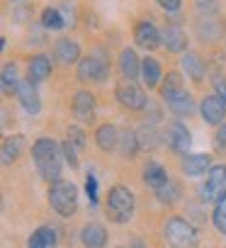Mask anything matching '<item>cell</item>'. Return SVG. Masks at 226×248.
<instances>
[{
  "mask_svg": "<svg viewBox=\"0 0 226 248\" xmlns=\"http://www.w3.org/2000/svg\"><path fill=\"white\" fill-rule=\"evenodd\" d=\"M61 144L54 141V139H37L34 146H32V156H34V163H37V170L39 175L46 180V183H59L61 180Z\"/></svg>",
  "mask_w": 226,
  "mask_h": 248,
  "instance_id": "6da1fadb",
  "label": "cell"
},
{
  "mask_svg": "<svg viewBox=\"0 0 226 248\" xmlns=\"http://www.w3.org/2000/svg\"><path fill=\"white\" fill-rule=\"evenodd\" d=\"M134 192L124 185H117L109 190V197H107V217L109 221L115 224H127L132 217H134Z\"/></svg>",
  "mask_w": 226,
  "mask_h": 248,
  "instance_id": "7a4b0ae2",
  "label": "cell"
},
{
  "mask_svg": "<svg viewBox=\"0 0 226 248\" xmlns=\"http://www.w3.org/2000/svg\"><path fill=\"white\" fill-rule=\"evenodd\" d=\"M49 202L61 217H73L78 209V190L68 180H59L49 190Z\"/></svg>",
  "mask_w": 226,
  "mask_h": 248,
  "instance_id": "3957f363",
  "label": "cell"
},
{
  "mask_svg": "<svg viewBox=\"0 0 226 248\" xmlns=\"http://www.w3.org/2000/svg\"><path fill=\"white\" fill-rule=\"evenodd\" d=\"M166 238L173 248H195L199 241L197 229L182 217H170L166 221Z\"/></svg>",
  "mask_w": 226,
  "mask_h": 248,
  "instance_id": "277c9868",
  "label": "cell"
},
{
  "mask_svg": "<svg viewBox=\"0 0 226 248\" xmlns=\"http://www.w3.org/2000/svg\"><path fill=\"white\" fill-rule=\"evenodd\" d=\"M107 73H109V61L105 59L102 51L90 54V56L78 61V78L85 80V83H95V80L100 83V80L107 78Z\"/></svg>",
  "mask_w": 226,
  "mask_h": 248,
  "instance_id": "5b68a950",
  "label": "cell"
},
{
  "mask_svg": "<svg viewBox=\"0 0 226 248\" xmlns=\"http://www.w3.org/2000/svg\"><path fill=\"white\" fill-rule=\"evenodd\" d=\"M199 195L204 202H219L226 195V166H211V170L207 173V180L199 187Z\"/></svg>",
  "mask_w": 226,
  "mask_h": 248,
  "instance_id": "8992f818",
  "label": "cell"
},
{
  "mask_svg": "<svg viewBox=\"0 0 226 248\" xmlns=\"http://www.w3.org/2000/svg\"><path fill=\"white\" fill-rule=\"evenodd\" d=\"M117 100H120V105H122V107L134 109V112H139V109H144V107H146V93H144L139 85H134L132 80H129V83H120V85H117Z\"/></svg>",
  "mask_w": 226,
  "mask_h": 248,
  "instance_id": "52a82bcc",
  "label": "cell"
},
{
  "mask_svg": "<svg viewBox=\"0 0 226 248\" xmlns=\"http://www.w3.org/2000/svg\"><path fill=\"white\" fill-rule=\"evenodd\" d=\"M134 42H136L141 49H146V51H153V49L163 46V39H161L158 27H156L153 22H149V20L136 22V27H134Z\"/></svg>",
  "mask_w": 226,
  "mask_h": 248,
  "instance_id": "ba28073f",
  "label": "cell"
},
{
  "mask_svg": "<svg viewBox=\"0 0 226 248\" xmlns=\"http://www.w3.org/2000/svg\"><path fill=\"white\" fill-rule=\"evenodd\" d=\"M199 112H202L207 124H221L226 117V102L219 95H207L199 102Z\"/></svg>",
  "mask_w": 226,
  "mask_h": 248,
  "instance_id": "9c48e42d",
  "label": "cell"
},
{
  "mask_svg": "<svg viewBox=\"0 0 226 248\" xmlns=\"http://www.w3.org/2000/svg\"><path fill=\"white\" fill-rule=\"evenodd\" d=\"M166 141H168L170 151H175V154H187V149H190V144H192V137H190V132H187L185 124L173 122L170 127H168V132H166Z\"/></svg>",
  "mask_w": 226,
  "mask_h": 248,
  "instance_id": "30bf717a",
  "label": "cell"
},
{
  "mask_svg": "<svg viewBox=\"0 0 226 248\" xmlns=\"http://www.w3.org/2000/svg\"><path fill=\"white\" fill-rule=\"evenodd\" d=\"M15 95H17V100H20V105H22V109H25L27 114H37V112L42 109L39 93H37V88H34V83H32L30 78L20 83V88H17Z\"/></svg>",
  "mask_w": 226,
  "mask_h": 248,
  "instance_id": "8fae6325",
  "label": "cell"
},
{
  "mask_svg": "<svg viewBox=\"0 0 226 248\" xmlns=\"http://www.w3.org/2000/svg\"><path fill=\"white\" fill-rule=\"evenodd\" d=\"M161 39H163V49H168L170 54H180V51L187 49V34H185L182 27H178V25L163 27Z\"/></svg>",
  "mask_w": 226,
  "mask_h": 248,
  "instance_id": "7c38bea8",
  "label": "cell"
},
{
  "mask_svg": "<svg viewBox=\"0 0 226 248\" xmlns=\"http://www.w3.org/2000/svg\"><path fill=\"white\" fill-rule=\"evenodd\" d=\"M163 100L168 102V109L170 112H175V114H192L195 112V100H192V95L182 88V90H175V93H170V95H163Z\"/></svg>",
  "mask_w": 226,
  "mask_h": 248,
  "instance_id": "4fadbf2b",
  "label": "cell"
},
{
  "mask_svg": "<svg viewBox=\"0 0 226 248\" xmlns=\"http://www.w3.org/2000/svg\"><path fill=\"white\" fill-rule=\"evenodd\" d=\"M211 170V158L207 154H190L182 158V173L190 175V178H197V175H204Z\"/></svg>",
  "mask_w": 226,
  "mask_h": 248,
  "instance_id": "5bb4252c",
  "label": "cell"
},
{
  "mask_svg": "<svg viewBox=\"0 0 226 248\" xmlns=\"http://www.w3.org/2000/svg\"><path fill=\"white\" fill-rule=\"evenodd\" d=\"M25 144H27V139H25L22 134L8 137V139L3 141V149H0V161H3V166H13V163L20 158Z\"/></svg>",
  "mask_w": 226,
  "mask_h": 248,
  "instance_id": "9a60e30c",
  "label": "cell"
},
{
  "mask_svg": "<svg viewBox=\"0 0 226 248\" xmlns=\"http://www.w3.org/2000/svg\"><path fill=\"white\" fill-rule=\"evenodd\" d=\"M54 51H56V59H59L61 63H66V66L80 61V46H78V42H73V39H59V42L54 44Z\"/></svg>",
  "mask_w": 226,
  "mask_h": 248,
  "instance_id": "2e32d148",
  "label": "cell"
},
{
  "mask_svg": "<svg viewBox=\"0 0 226 248\" xmlns=\"http://www.w3.org/2000/svg\"><path fill=\"white\" fill-rule=\"evenodd\" d=\"M120 71H122V76L129 78V80H134V78L141 73V61H139V56H136V51H134L132 46L122 49V54H120Z\"/></svg>",
  "mask_w": 226,
  "mask_h": 248,
  "instance_id": "e0dca14e",
  "label": "cell"
},
{
  "mask_svg": "<svg viewBox=\"0 0 226 248\" xmlns=\"http://www.w3.org/2000/svg\"><path fill=\"white\" fill-rule=\"evenodd\" d=\"M51 59L46 56V54H37L32 61H30V68H27V73H30V80L32 83H42V80H46L49 76H51Z\"/></svg>",
  "mask_w": 226,
  "mask_h": 248,
  "instance_id": "ac0fdd59",
  "label": "cell"
},
{
  "mask_svg": "<svg viewBox=\"0 0 226 248\" xmlns=\"http://www.w3.org/2000/svg\"><path fill=\"white\" fill-rule=\"evenodd\" d=\"M92 112H95V97L90 93H85V90L75 93V97H73V114L80 122H90Z\"/></svg>",
  "mask_w": 226,
  "mask_h": 248,
  "instance_id": "d6986e66",
  "label": "cell"
},
{
  "mask_svg": "<svg viewBox=\"0 0 226 248\" xmlns=\"http://www.w3.org/2000/svg\"><path fill=\"white\" fill-rule=\"evenodd\" d=\"M80 241H83L85 248H105V243H107V231H105V226H100V224H88V226H83V231H80Z\"/></svg>",
  "mask_w": 226,
  "mask_h": 248,
  "instance_id": "ffe728a7",
  "label": "cell"
},
{
  "mask_svg": "<svg viewBox=\"0 0 226 248\" xmlns=\"http://www.w3.org/2000/svg\"><path fill=\"white\" fill-rule=\"evenodd\" d=\"M95 141L102 151H115L120 146V132L115 129V124H102L95 132Z\"/></svg>",
  "mask_w": 226,
  "mask_h": 248,
  "instance_id": "44dd1931",
  "label": "cell"
},
{
  "mask_svg": "<svg viewBox=\"0 0 226 248\" xmlns=\"http://www.w3.org/2000/svg\"><path fill=\"white\" fill-rule=\"evenodd\" d=\"M182 71H185L195 83H199V80L204 78V73H207V66H204V61H202L199 54L187 51V54H182Z\"/></svg>",
  "mask_w": 226,
  "mask_h": 248,
  "instance_id": "7402d4cb",
  "label": "cell"
},
{
  "mask_svg": "<svg viewBox=\"0 0 226 248\" xmlns=\"http://www.w3.org/2000/svg\"><path fill=\"white\" fill-rule=\"evenodd\" d=\"M20 73H17V63L15 61H8L5 66H3V76H0V85H3V93L5 95H13V93H17V88H20Z\"/></svg>",
  "mask_w": 226,
  "mask_h": 248,
  "instance_id": "603a6c76",
  "label": "cell"
},
{
  "mask_svg": "<svg viewBox=\"0 0 226 248\" xmlns=\"http://www.w3.org/2000/svg\"><path fill=\"white\" fill-rule=\"evenodd\" d=\"M144 183H146L149 187L158 190L161 185H166V183H168V173H166V168H163L161 163L151 161V163L144 168Z\"/></svg>",
  "mask_w": 226,
  "mask_h": 248,
  "instance_id": "cb8c5ba5",
  "label": "cell"
},
{
  "mask_svg": "<svg viewBox=\"0 0 226 248\" xmlns=\"http://www.w3.org/2000/svg\"><path fill=\"white\" fill-rule=\"evenodd\" d=\"M30 248H56V231L51 226H39L30 236Z\"/></svg>",
  "mask_w": 226,
  "mask_h": 248,
  "instance_id": "d4e9b609",
  "label": "cell"
},
{
  "mask_svg": "<svg viewBox=\"0 0 226 248\" xmlns=\"http://www.w3.org/2000/svg\"><path fill=\"white\" fill-rule=\"evenodd\" d=\"M141 78H144V83H146L149 88H156V85L161 83V63H158L156 59L146 56V59L141 61Z\"/></svg>",
  "mask_w": 226,
  "mask_h": 248,
  "instance_id": "484cf974",
  "label": "cell"
},
{
  "mask_svg": "<svg viewBox=\"0 0 226 248\" xmlns=\"http://www.w3.org/2000/svg\"><path fill=\"white\" fill-rule=\"evenodd\" d=\"M42 27L49 30V32H59V30H63V27H66V17H63V13H61L59 8H44V13H42Z\"/></svg>",
  "mask_w": 226,
  "mask_h": 248,
  "instance_id": "4316f807",
  "label": "cell"
},
{
  "mask_svg": "<svg viewBox=\"0 0 226 248\" xmlns=\"http://www.w3.org/2000/svg\"><path fill=\"white\" fill-rule=\"evenodd\" d=\"M180 195H182L180 183H178V180H170V178H168L166 185H161V187L156 190V197H158L163 204H175V202L180 200Z\"/></svg>",
  "mask_w": 226,
  "mask_h": 248,
  "instance_id": "83f0119b",
  "label": "cell"
},
{
  "mask_svg": "<svg viewBox=\"0 0 226 248\" xmlns=\"http://www.w3.org/2000/svg\"><path fill=\"white\" fill-rule=\"evenodd\" d=\"M139 146H141V144H139V137H136L134 132L127 129V132L120 134V146H117V149H120L124 156H134V154L139 151Z\"/></svg>",
  "mask_w": 226,
  "mask_h": 248,
  "instance_id": "f1b7e54d",
  "label": "cell"
},
{
  "mask_svg": "<svg viewBox=\"0 0 226 248\" xmlns=\"http://www.w3.org/2000/svg\"><path fill=\"white\" fill-rule=\"evenodd\" d=\"M211 221H214V226H216V231L219 233H224L226 236V195L214 204V214H211Z\"/></svg>",
  "mask_w": 226,
  "mask_h": 248,
  "instance_id": "f546056e",
  "label": "cell"
},
{
  "mask_svg": "<svg viewBox=\"0 0 226 248\" xmlns=\"http://www.w3.org/2000/svg\"><path fill=\"white\" fill-rule=\"evenodd\" d=\"M175 90H182V76L180 73H168L163 78V85H161V97L163 95H170Z\"/></svg>",
  "mask_w": 226,
  "mask_h": 248,
  "instance_id": "4dcf8cb0",
  "label": "cell"
},
{
  "mask_svg": "<svg viewBox=\"0 0 226 248\" xmlns=\"http://www.w3.org/2000/svg\"><path fill=\"white\" fill-rule=\"evenodd\" d=\"M61 151H63V156H66V161L71 163V168H75L78 166V149L71 144V141H61Z\"/></svg>",
  "mask_w": 226,
  "mask_h": 248,
  "instance_id": "1f68e13d",
  "label": "cell"
},
{
  "mask_svg": "<svg viewBox=\"0 0 226 248\" xmlns=\"http://www.w3.org/2000/svg\"><path fill=\"white\" fill-rule=\"evenodd\" d=\"M68 141H71L78 151H83V149H85V134H83L78 127H71V129H68Z\"/></svg>",
  "mask_w": 226,
  "mask_h": 248,
  "instance_id": "d6a6232c",
  "label": "cell"
},
{
  "mask_svg": "<svg viewBox=\"0 0 226 248\" xmlns=\"http://www.w3.org/2000/svg\"><path fill=\"white\" fill-rule=\"evenodd\" d=\"M85 192H88V197H90V204H97V180H95V175H90V173H88V178H85Z\"/></svg>",
  "mask_w": 226,
  "mask_h": 248,
  "instance_id": "836d02e7",
  "label": "cell"
},
{
  "mask_svg": "<svg viewBox=\"0 0 226 248\" xmlns=\"http://www.w3.org/2000/svg\"><path fill=\"white\" fill-rule=\"evenodd\" d=\"M156 3L166 10V13H178L180 10V3L182 0H156Z\"/></svg>",
  "mask_w": 226,
  "mask_h": 248,
  "instance_id": "e575fe53",
  "label": "cell"
},
{
  "mask_svg": "<svg viewBox=\"0 0 226 248\" xmlns=\"http://www.w3.org/2000/svg\"><path fill=\"white\" fill-rule=\"evenodd\" d=\"M214 141H216V149H221V151L226 149V124H219V132H216Z\"/></svg>",
  "mask_w": 226,
  "mask_h": 248,
  "instance_id": "d590c367",
  "label": "cell"
},
{
  "mask_svg": "<svg viewBox=\"0 0 226 248\" xmlns=\"http://www.w3.org/2000/svg\"><path fill=\"white\" fill-rule=\"evenodd\" d=\"M214 88H216V95L226 102V80H224L221 76H216V78H214Z\"/></svg>",
  "mask_w": 226,
  "mask_h": 248,
  "instance_id": "8d00e7d4",
  "label": "cell"
}]
</instances>
